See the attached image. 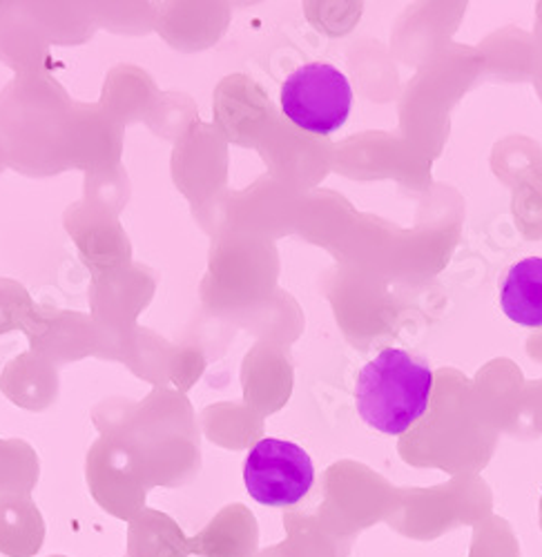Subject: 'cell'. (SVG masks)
<instances>
[{
  "instance_id": "1",
  "label": "cell",
  "mask_w": 542,
  "mask_h": 557,
  "mask_svg": "<svg viewBox=\"0 0 542 557\" xmlns=\"http://www.w3.org/2000/svg\"><path fill=\"white\" fill-rule=\"evenodd\" d=\"M431 368L402 348H386L359 370L355 406L361 420L378 433L402 435L429 408Z\"/></svg>"
},
{
  "instance_id": "2",
  "label": "cell",
  "mask_w": 542,
  "mask_h": 557,
  "mask_svg": "<svg viewBox=\"0 0 542 557\" xmlns=\"http://www.w3.org/2000/svg\"><path fill=\"white\" fill-rule=\"evenodd\" d=\"M353 87L331 63H306L282 85V112L297 127L329 136L350 116Z\"/></svg>"
},
{
  "instance_id": "3",
  "label": "cell",
  "mask_w": 542,
  "mask_h": 557,
  "mask_svg": "<svg viewBox=\"0 0 542 557\" xmlns=\"http://www.w3.org/2000/svg\"><path fill=\"white\" fill-rule=\"evenodd\" d=\"M244 484L257 504L288 508L299 504L312 491L315 463L301 446L266 437L248 450Z\"/></svg>"
},
{
  "instance_id": "4",
  "label": "cell",
  "mask_w": 542,
  "mask_h": 557,
  "mask_svg": "<svg viewBox=\"0 0 542 557\" xmlns=\"http://www.w3.org/2000/svg\"><path fill=\"white\" fill-rule=\"evenodd\" d=\"M501 306L518 326L542 329V257L514 263L501 284Z\"/></svg>"
}]
</instances>
